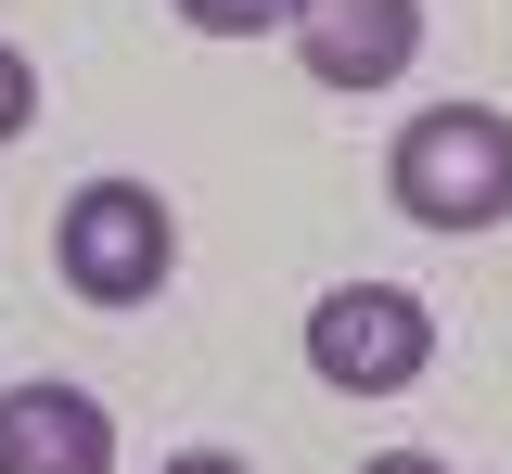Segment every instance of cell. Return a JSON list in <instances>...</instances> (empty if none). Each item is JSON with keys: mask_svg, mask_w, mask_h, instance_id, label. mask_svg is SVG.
Masks as SVG:
<instances>
[{"mask_svg": "<svg viewBox=\"0 0 512 474\" xmlns=\"http://www.w3.org/2000/svg\"><path fill=\"white\" fill-rule=\"evenodd\" d=\"M154 474H244L231 449H180V462H154Z\"/></svg>", "mask_w": 512, "mask_h": 474, "instance_id": "cell-9", "label": "cell"}, {"mask_svg": "<svg viewBox=\"0 0 512 474\" xmlns=\"http://www.w3.org/2000/svg\"><path fill=\"white\" fill-rule=\"evenodd\" d=\"M52 257H64V282L90 308H154L167 270H180V218H167L154 180H90V193H64Z\"/></svg>", "mask_w": 512, "mask_h": 474, "instance_id": "cell-2", "label": "cell"}, {"mask_svg": "<svg viewBox=\"0 0 512 474\" xmlns=\"http://www.w3.org/2000/svg\"><path fill=\"white\" fill-rule=\"evenodd\" d=\"M167 13H180L192 39H282L308 0H167Z\"/></svg>", "mask_w": 512, "mask_h": 474, "instance_id": "cell-6", "label": "cell"}, {"mask_svg": "<svg viewBox=\"0 0 512 474\" xmlns=\"http://www.w3.org/2000/svg\"><path fill=\"white\" fill-rule=\"evenodd\" d=\"M282 39L308 52L320 90H397L423 65V0H308Z\"/></svg>", "mask_w": 512, "mask_h": 474, "instance_id": "cell-4", "label": "cell"}, {"mask_svg": "<svg viewBox=\"0 0 512 474\" xmlns=\"http://www.w3.org/2000/svg\"><path fill=\"white\" fill-rule=\"evenodd\" d=\"M308 372L333 398H410L436 372V308L410 282H333L308 308Z\"/></svg>", "mask_w": 512, "mask_h": 474, "instance_id": "cell-3", "label": "cell"}, {"mask_svg": "<svg viewBox=\"0 0 512 474\" xmlns=\"http://www.w3.org/2000/svg\"><path fill=\"white\" fill-rule=\"evenodd\" d=\"M359 474H448L436 449H384V462H359Z\"/></svg>", "mask_w": 512, "mask_h": 474, "instance_id": "cell-8", "label": "cell"}, {"mask_svg": "<svg viewBox=\"0 0 512 474\" xmlns=\"http://www.w3.org/2000/svg\"><path fill=\"white\" fill-rule=\"evenodd\" d=\"M384 193L397 218H423V231H500L512 218V116L500 103H423L397 154H384Z\"/></svg>", "mask_w": 512, "mask_h": 474, "instance_id": "cell-1", "label": "cell"}, {"mask_svg": "<svg viewBox=\"0 0 512 474\" xmlns=\"http://www.w3.org/2000/svg\"><path fill=\"white\" fill-rule=\"evenodd\" d=\"M0 474H116V410L90 385H13L0 398Z\"/></svg>", "mask_w": 512, "mask_h": 474, "instance_id": "cell-5", "label": "cell"}, {"mask_svg": "<svg viewBox=\"0 0 512 474\" xmlns=\"http://www.w3.org/2000/svg\"><path fill=\"white\" fill-rule=\"evenodd\" d=\"M26 116H39V65L0 39V141H26Z\"/></svg>", "mask_w": 512, "mask_h": 474, "instance_id": "cell-7", "label": "cell"}]
</instances>
